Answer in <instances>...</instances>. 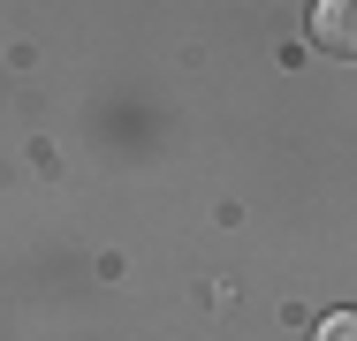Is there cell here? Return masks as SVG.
I'll list each match as a JSON object with an SVG mask.
<instances>
[{
  "instance_id": "obj_1",
  "label": "cell",
  "mask_w": 357,
  "mask_h": 341,
  "mask_svg": "<svg viewBox=\"0 0 357 341\" xmlns=\"http://www.w3.org/2000/svg\"><path fill=\"white\" fill-rule=\"evenodd\" d=\"M312 46L335 61H357V0H312Z\"/></svg>"
},
{
  "instance_id": "obj_2",
  "label": "cell",
  "mask_w": 357,
  "mask_h": 341,
  "mask_svg": "<svg viewBox=\"0 0 357 341\" xmlns=\"http://www.w3.org/2000/svg\"><path fill=\"white\" fill-rule=\"evenodd\" d=\"M312 341H357V311H327V319H319V334Z\"/></svg>"
}]
</instances>
